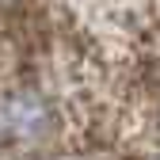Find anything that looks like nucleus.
<instances>
[{
	"label": "nucleus",
	"instance_id": "obj_1",
	"mask_svg": "<svg viewBox=\"0 0 160 160\" xmlns=\"http://www.w3.org/2000/svg\"><path fill=\"white\" fill-rule=\"evenodd\" d=\"M8 122H12L15 133L31 137L38 126H42V103H38V99H31V95L15 99V103H12V114H8Z\"/></svg>",
	"mask_w": 160,
	"mask_h": 160
},
{
	"label": "nucleus",
	"instance_id": "obj_2",
	"mask_svg": "<svg viewBox=\"0 0 160 160\" xmlns=\"http://www.w3.org/2000/svg\"><path fill=\"white\" fill-rule=\"evenodd\" d=\"M8 126H12V122H8V114H4V111H0V133H4Z\"/></svg>",
	"mask_w": 160,
	"mask_h": 160
}]
</instances>
